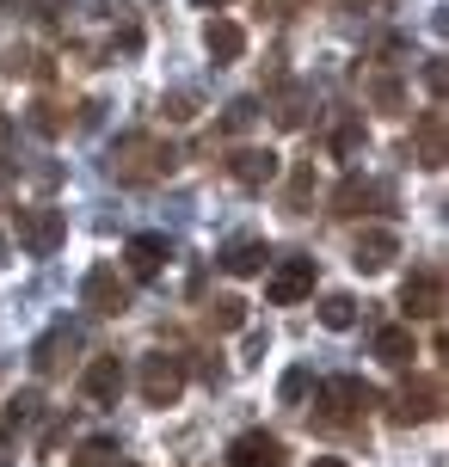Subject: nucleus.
<instances>
[{"label":"nucleus","instance_id":"obj_21","mask_svg":"<svg viewBox=\"0 0 449 467\" xmlns=\"http://www.w3.org/2000/svg\"><path fill=\"white\" fill-rule=\"evenodd\" d=\"M351 320H357V302H351V296H339V289H332L327 302H320V327H327V332H345Z\"/></svg>","mask_w":449,"mask_h":467},{"label":"nucleus","instance_id":"obj_32","mask_svg":"<svg viewBox=\"0 0 449 467\" xmlns=\"http://www.w3.org/2000/svg\"><path fill=\"white\" fill-rule=\"evenodd\" d=\"M6 462H13V455H6V437H0V467H6Z\"/></svg>","mask_w":449,"mask_h":467},{"label":"nucleus","instance_id":"obj_2","mask_svg":"<svg viewBox=\"0 0 449 467\" xmlns=\"http://www.w3.org/2000/svg\"><path fill=\"white\" fill-rule=\"evenodd\" d=\"M401 307H406V320H437L444 314V271L437 265H412L401 283Z\"/></svg>","mask_w":449,"mask_h":467},{"label":"nucleus","instance_id":"obj_26","mask_svg":"<svg viewBox=\"0 0 449 467\" xmlns=\"http://www.w3.org/2000/svg\"><path fill=\"white\" fill-rule=\"evenodd\" d=\"M370 99H376L381 111H401V87L394 80H370Z\"/></svg>","mask_w":449,"mask_h":467},{"label":"nucleus","instance_id":"obj_28","mask_svg":"<svg viewBox=\"0 0 449 467\" xmlns=\"http://www.w3.org/2000/svg\"><path fill=\"white\" fill-rule=\"evenodd\" d=\"M419 74H425V93H431V99H444V62L431 56V62H425V68H419Z\"/></svg>","mask_w":449,"mask_h":467},{"label":"nucleus","instance_id":"obj_20","mask_svg":"<svg viewBox=\"0 0 449 467\" xmlns=\"http://www.w3.org/2000/svg\"><path fill=\"white\" fill-rule=\"evenodd\" d=\"M31 419H37V394H13L6 400V419H0V437H19Z\"/></svg>","mask_w":449,"mask_h":467},{"label":"nucleus","instance_id":"obj_16","mask_svg":"<svg viewBox=\"0 0 449 467\" xmlns=\"http://www.w3.org/2000/svg\"><path fill=\"white\" fill-rule=\"evenodd\" d=\"M419 357V338H412V327H381L376 332V363H388V369H406Z\"/></svg>","mask_w":449,"mask_h":467},{"label":"nucleus","instance_id":"obj_11","mask_svg":"<svg viewBox=\"0 0 449 467\" xmlns=\"http://www.w3.org/2000/svg\"><path fill=\"white\" fill-rule=\"evenodd\" d=\"M228 467H289L284 462V443L271 431H240L228 443Z\"/></svg>","mask_w":449,"mask_h":467},{"label":"nucleus","instance_id":"obj_4","mask_svg":"<svg viewBox=\"0 0 449 467\" xmlns=\"http://www.w3.org/2000/svg\"><path fill=\"white\" fill-rule=\"evenodd\" d=\"M179 394H185V357H166V350L142 357V400L148 406H179Z\"/></svg>","mask_w":449,"mask_h":467},{"label":"nucleus","instance_id":"obj_15","mask_svg":"<svg viewBox=\"0 0 449 467\" xmlns=\"http://www.w3.org/2000/svg\"><path fill=\"white\" fill-rule=\"evenodd\" d=\"M204 49H210L215 62H240V56H246V31H240L235 19H210L204 25Z\"/></svg>","mask_w":449,"mask_h":467},{"label":"nucleus","instance_id":"obj_8","mask_svg":"<svg viewBox=\"0 0 449 467\" xmlns=\"http://www.w3.org/2000/svg\"><path fill=\"white\" fill-rule=\"evenodd\" d=\"M381 203H394V191L381 185V179H363V172H351L345 185L332 191V215H370Z\"/></svg>","mask_w":449,"mask_h":467},{"label":"nucleus","instance_id":"obj_1","mask_svg":"<svg viewBox=\"0 0 449 467\" xmlns=\"http://www.w3.org/2000/svg\"><path fill=\"white\" fill-rule=\"evenodd\" d=\"M105 166H111V179H118V185H154L166 166H172V148H161L154 136L136 130V136L111 141V161H105Z\"/></svg>","mask_w":449,"mask_h":467},{"label":"nucleus","instance_id":"obj_10","mask_svg":"<svg viewBox=\"0 0 449 467\" xmlns=\"http://www.w3.org/2000/svg\"><path fill=\"white\" fill-rule=\"evenodd\" d=\"M437 400H444V388H437L431 375L425 381H406L401 394H394V424H431L437 412H444Z\"/></svg>","mask_w":449,"mask_h":467},{"label":"nucleus","instance_id":"obj_17","mask_svg":"<svg viewBox=\"0 0 449 467\" xmlns=\"http://www.w3.org/2000/svg\"><path fill=\"white\" fill-rule=\"evenodd\" d=\"M394 253H401V240H394V234L388 228H370L363 234V240H357V271H388V265H394Z\"/></svg>","mask_w":449,"mask_h":467},{"label":"nucleus","instance_id":"obj_3","mask_svg":"<svg viewBox=\"0 0 449 467\" xmlns=\"http://www.w3.org/2000/svg\"><path fill=\"white\" fill-rule=\"evenodd\" d=\"M80 307H87V314H105V320L130 307V283L118 277V265H93V271L80 277Z\"/></svg>","mask_w":449,"mask_h":467},{"label":"nucleus","instance_id":"obj_22","mask_svg":"<svg viewBox=\"0 0 449 467\" xmlns=\"http://www.w3.org/2000/svg\"><path fill=\"white\" fill-rule=\"evenodd\" d=\"M68 467H118V443L93 437V443H80V455H74Z\"/></svg>","mask_w":449,"mask_h":467},{"label":"nucleus","instance_id":"obj_18","mask_svg":"<svg viewBox=\"0 0 449 467\" xmlns=\"http://www.w3.org/2000/svg\"><path fill=\"white\" fill-rule=\"evenodd\" d=\"M265 258H271L265 240H228V246H222V271H228V277H253V271H265Z\"/></svg>","mask_w":449,"mask_h":467},{"label":"nucleus","instance_id":"obj_19","mask_svg":"<svg viewBox=\"0 0 449 467\" xmlns=\"http://www.w3.org/2000/svg\"><path fill=\"white\" fill-rule=\"evenodd\" d=\"M62 350H74V332L68 327H56V332H44V338H37V350H31V369H56V363H62Z\"/></svg>","mask_w":449,"mask_h":467},{"label":"nucleus","instance_id":"obj_29","mask_svg":"<svg viewBox=\"0 0 449 467\" xmlns=\"http://www.w3.org/2000/svg\"><path fill=\"white\" fill-rule=\"evenodd\" d=\"M31 123H37L44 136H56V130H62V117H56V105H37V111H31Z\"/></svg>","mask_w":449,"mask_h":467},{"label":"nucleus","instance_id":"obj_30","mask_svg":"<svg viewBox=\"0 0 449 467\" xmlns=\"http://www.w3.org/2000/svg\"><path fill=\"white\" fill-rule=\"evenodd\" d=\"M308 394V369H289L284 375V400H302Z\"/></svg>","mask_w":449,"mask_h":467},{"label":"nucleus","instance_id":"obj_12","mask_svg":"<svg viewBox=\"0 0 449 467\" xmlns=\"http://www.w3.org/2000/svg\"><path fill=\"white\" fill-rule=\"evenodd\" d=\"M118 394H123V363L118 357H93L87 375H80V400L87 406H118Z\"/></svg>","mask_w":449,"mask_h":467},{"label":"nucleus","instance_id":"obj_14","mask_svg":"<svg viewBox=\"0 0 449 467\" xmlns=\"http://www.w3.org/2000/svg\"><path fill=\"white\" fill-rule=\"evenodd\" d=\"M123 258H130V277L148 283V277H161V265H166V240L161 234H136V240L123 246Z\"/></svg>","mask_w":449,"mask_h":467},{"label":"nucleus","instance_id":"obj_24","mask_svg":"<svg viewBox=\"0 0 449 467\" xmlns=\"http://www.w3.org/2000/svg\"><path fill=\"white\" fill-rule=\"evenodd\" d=\"M363 123H339V130H332V154H357V148H363Z\"/></svg>","mask_w":449,"mask_h":467},{"label":"nucleus","instance_id":"obj_6","mask_svg":"<svg viewBox=\"0 0 449 467\" xmlns=\"http://www.w3.org/2000/svg\"><path fill=\"white\" fill-rule=\"evenodd\" d=\"M406 154H412V166H425V172H437V166L449 161V123H444V111H419V117H412Z\"/></svg>","mask_w":449,"mask_h":467},{"label":"nucleus","instance_id":"obj_13","mask_svg":"<svg viewBox=\"0 0 449 467\" xmlns=\"http://www.w3.org/2000/svg\"><path fill=\"white\" fill-rule=\"evenodd\" d=\"M228 172H235V185H246V191H265L271 179H277V154H271V148H235V161H228Z\"/></svg>","mask_w":449,"mask_h":467},{"label":"nucleus","instance_id":"obj_25","mask_svg":"<svg viewBox=\"0 0 449 467\" xmlns=\"http://www.w3.org/2000/svg\"><path fill=\"white\" fill-rule=\"evenodd\" d=\"M277 123H284V130H296V123H302V93H296V87L277 99Z\"/></svg>","mask_w":449,"mask_h":467},{"label":"nucleus","instance_id":"obj_7","mask_svg":"<svg viewBox=\"0 0 449 467\" xmlns=\"http://www.w3.org/2000/svg\"><path fill=\"white\" fill-rule=\"evenodd\" d=\"M308 296H314V258H284L271 271V283H265V302L271 307H296Z\"/></svg>","mask_w":449,"mask_h":467},{"label":"nucleus","instance_id":"obj_5","mask_svg":"<svg viewBox=\"0 0 449 467\" xmlns=\"http://www.w3.org/2000/svg\"><path fill=\"white\" fill-rule=\"evenodd\" d=\"M62 240H68V210H25L19 215V246L31 258L62 253Z\"/></svg>","mask_w":449,"mask_h":467},{"label":"nucleus","instance_id":"obj_33","mask_svg":"<svg viewBox=\"0 0 449 467\" xmlns=\"http://www.w3.org/2000/svg\"><path fill=\"white\" fill-rule=\"evenodd\" d=\"M197 6H228V0H197Z\"/></svg>","mask_w":449,"mask_h":467},{"label":"nucleus","instance_id":"obj_23","mask_svg":"<svg viewBox=\"0 0 449 467\" xmlns=\"http://www.w3.org/2000/svg\"><path fill=\"white\" fill-rule=\"evenodd\" d=\"M210 320H215V327H222V332H235V327H246V302H235V296H222V302L210 307Z\"/></svg>","mask_w":449,"mask_h":467},{"label":"nucleus","instance_id":"obj_27","mask_svg":"<svg viewBox=\"0 0 449 467\" xmlns=\"http://www.w3.org/2000/svg\"><path fill=\"white\" fill-rule=\"evenodd\" d=\"M253 117H259V105H253V99H235V105H228V130H246Z\"/></svg>","mask_w":449,"mask_h":467},{"label":"nucleus","instance_id":"obj_31","mask_svg":"<svg viewBox=\"0 0 449 467\" xmlns=\"http://www.w3.org/2000/svg\"><path fill=\"white\" fill-rule=\"evenodd\" d=\"M314 467H345V462H339V455H320V462H314Z\"/></svg>","mask_w":449,"mask_h":467},{"label":"nucleus","instance_id":"obj_9","mask_svg":"<svg viewBox=\"0 0 449 467\" xmlns=\"http://www.w3.org/2000/svg\"><path fill=\"white\" fill-rule=\"evenodd\" d=\"M320 400L332 406V419H363L376 406V388L357 381V375H332V381H320Z\"/></svg>","mask_w":449,"mask_h":467}]
</instances>
